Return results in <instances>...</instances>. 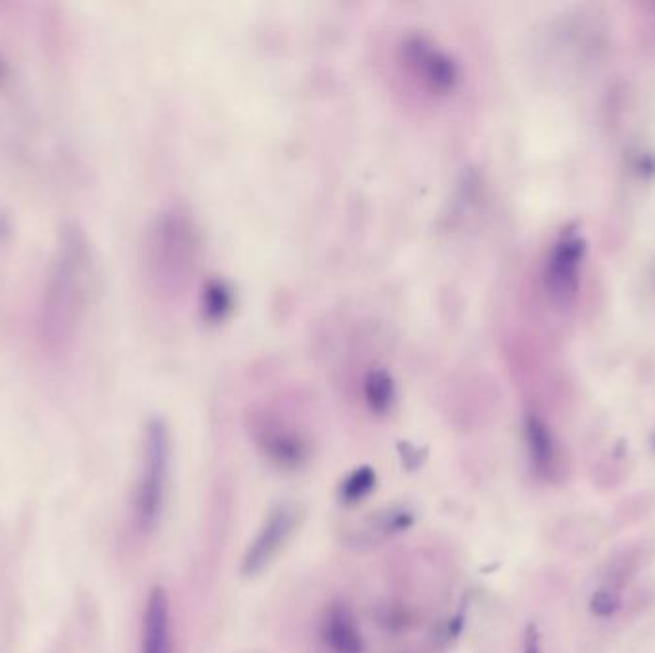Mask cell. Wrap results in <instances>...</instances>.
Masks as SVG:
<instances>
[{"label":"cell","mask_w":655,"mask_h":653,"mask_svg":"<svg viewBox=\"0 0 655 653\" xmlns=\"http://www.w3.org/2000/svg\"><path fill=\"white\" fill-rule=\"evenodd\" d=\"M94 249L83 226L68 223L56 236L37 305V338L48 355L68 353L89 309Z\"/></svg>","instance_id":"obj_1"},{"label":"cell","mask_w":655,"mask_h":653,"mask_svg":"<svg viewBox=\"0 0 655 653\" xmlns=\"http://www.w3.org/2000/svg\"><path fill=\"white\" fill-rule=\"evenodd\" d=\"M196 232L179 209L163 211L150 226L144 244V263L152 286L163 293L177 292L196 259Z\"/></svg>","instance_id":"obj_2"},{"label":"cell","mask_w":655,"mask_h":653,"mask_svg":"<svg viewBox=\"0 0 655 653\" xmlns=\"http://www.w3.org/2000/svg\"><path fill=\"white\" fill-rule=\"evenodd\" d=\"M171 472V433L161 418L148 420L142 439V470L136 485L135 521L150 533L163 514Z\"/></svg>","instance_id":"obj_3"},{"label":"cell","mask_w":655,"mask_h":653,"mask_svg":"<svg viewBox=\"0 0 655 653\" xmlns=\"http://www.w3.org/2000/svg\"><path fill=\"white\" fill-rule=\"evenodd\" d=\"M399 58L418 87L430 94L447 96L460 85L458 62L426 33H407L399 45Z\"/></svg>","instance_id":"obj_4"},{"label":"cell","mask_w":655,"mask_h":653,"mask_svg":"<svg viewBox=\"0 0 655 653\" xmlns=\"http://www.w3.org/2000/svg\"><path fill=\"white\" fill-rule=\"evenodd\" d=\"M301 516V508L295 502H280L272 508L244 556V577H257L274 562L280 550L294 537Z\"/></svg>","instance_id":"obj_5"},{"label":"cell","mask_w":655,"mask_h":653,"mask_svg":"<svg viewBox=\"0 0 655 653\" xmlns=\"http://www.w3.org/2000/svg\"><path fill=\"white\" fill-rule=\"evenodd\" d=\"M253 439L261 454L280 470L295 472L309 460V445L301 433L271 416L255 418Z\"/></svg>","instance_id":"obj_6"},{"label":"cell","mask_w":655,"mask_h":653,"mask_svg":"<svg viewBox=\"0 0 655 653\" xmlns=\"http://www.w3.org/2000/svg\"><path fill=\"white\" fill-rule=\"evenodd\" d=\"M140 653H171V606L163 586H154L148 592Z\"/></svg>","instance_id":"obj_7"},{"label":"cell","mask_w":655,"mask_h":653,"mask_svg":"<svg viewBox=\"0 0 655 653\" xmlns=\"http://www.w3.org/2000/svg\"><path fill=\"white\" fill-rule=\"evenodd\" d=\"M322 636L334 653L364 652V642L357 621L345 606H334L328 611Z\"/></svg>","instance_id":"obj_8"},{"label":"cell","mask_w":655,"mask_h":653,"mask_svg":"<svg viewBox=\"0 0 655 653\" xmlns=\"http://www.w3.org/2000/svg\"><path fill=\"white\" fill-rule=\"evenodd\" d=\"M414 523V514L407 506H391L366 519L361 527V539L366 542L384 541L387 537L407 531Z\"/></svg>","instance_id":"obj_9"},{"label":"cell","mask_w":655,"mask_h":653,"mask_svg":"<svg viewBox=\"0 0 655 653\" xmlns=\"http://www.w3.org/2000/svg\"><path fill=\"white\" fill-rule=\"evenodd\" d=\"M362 393H364V401L370 408V412L384 416L391 406L395 403V382L391 378V374L384 370V368H372L366 372L364 380H362Z\"/></svg>","instance_id":"obj_10"},{"label":"cell","mask_w":655,"mask_h":653,"mask_svg":"<svg viewBox=\"0 0 655 653\" xmlns=\"http://www.w3.org/2000/svg\"><path fill=\"white\" fill-rule=\"evenodd\" d=\"M200 307H202V315L207 322L219 324L226 320V316L230 315L234 309V293L228 288L226 282L213 278L204 286V292L200 297Z\"/></svg>","instance_id":"obj_11"},{"label":"cell","mask_w":655,"mask_h":653,"mask_svg":"<svg viewBox=\"0 0 655 653\" xmlns=\"http://www.w3.org/2000/svg\"><path fill=\"white\" fill-rule=\"evenodd\" d=\"M376 472L370 466H361L349 473L339 485V500L345 506H355L376 489Z\"/></svg>","instance_id":"obj_12"},{"label":"cell","mask_w":655,"mask_h":653,"mask_svg":"<svg viewBox=\"0 0 655 653\" xmlns=\"http://www.w3.org/2000/svg\"><path fill=\"white\" fill-rule=\"evenodd\" d=\"M525 433H527V443H529V454H531L533 466L539 472L550 470L554 449H552V439L546 428L539 420L529 418L527 426H525Z\"/></svg>","instance_id":"obj_13"},{"label":"cell","mask_w":655,"mask_h":653,"mask_svg":"<svg viewBox=\"0 0 655 653\" xmlns=\"http://www.w3.org/2000/svg\"><path fill=\"white\" fill-rule=\"evenodd\" d=\"M619 608H621V598L610 588H600L590 600V611L596 617H611Z\"/></svg>","instance_id":"obj_14"},{"label":"cell","mask_w":655,"mask_h":653,"mask_svg":"<svg viewBox=\"0 0 655 653\" xmlns=\"http://www.w3.org/2000/svg\"><path fill=\"white\" fill-rule=\"evenodd\" d=\"M523 653H541V646H539V632L535 629V625H531L525 634V652Z\"/></svg>","instance_id":"obj_15"},{"label":"cell","mask_w":655,"mask_h":653,"mask_svg":"<svg viewBox=\"0 0 655 653\" xmlns=\"http://www.w3.org/2000/svg\"><path fill=\"white\" fill-rule=\"evenodd\" d=\"M4 73H6V68H4V62H2V58H0V81H2Z\"/></svg>","instance_id":"obj_16"}]
</instances>
